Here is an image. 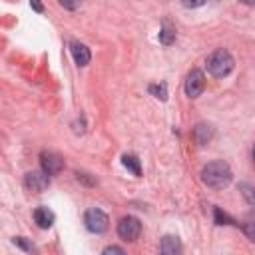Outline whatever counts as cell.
<instances>
[{
  "instance_id": "obj_24",
  "label": "cell",
  "mask_w": 255,
  "mask_h": 255,
  "mask_svg": "<svg viewBox=\"0 0 255 255\" xmlns=\"http://www.w3.org/2000/svg\"><path fill=\"white\" fill-rule=\"evenodd\" d=\"M253 161H255V145H253Z\"/></svg>"
},
{
  "instance_id": "obj_19",
  "label": "cell",
  "mask_w": 255,
  "mask_h": 255,
  "mask_svg": "<svg viewBox=\"0 0 255 255\" xmlns=\"http://www.w3.org/2000/svg\"><path fill=\"white\" fill-rule=\"evenodd\" d=\"M185 8H199V6H203L205 4V0H179Z\"/></svg>"
},
{
  "instance_id": "obj_22",
  "label": "cell",
  "mask_w": 255,
  "mask_h": 255,
  "mask_svg": "<svg viewBox=\"0 0 255 255\" xmlns=\"http://www.w3.org/2000/svg\"><path fill=\"white\" fill-rule=\"evenodd\" d=\"M30 6L40 14V12H44V8H42V4H40V0H30Z\"/></svg>"
},
{
  "instance_id": "obj_5",
  "label": "cell",
  "mask_w": 255,
  "mask_h": 255,
  "mask_svg": "<svg viewBox=\"0 0 255 255\" xmlns=\"http://www.w3.org/2000/svg\"><path fill=\"white\" fill-rule=\"evenodd\" d=\"M203 88H205V76H203V72L197 70V68L191 70L187 74V78H185V94L189 98H197V96H201Z\"/></svg>"
},
{
  "instance_id": "obj_17",
  "label": "cell",
  "mask_w": 255,
  "mask_h": 255,
  "mask_svg": "<svg viewBox=\"0 0 255 255\" xmlns=\"http://www.w3.org/2000/svg\"><path fill=\"white\" fill-rule=\"evenodd\" d=\"M149 94H153L155 98H159V100H165L167 98V90H165V84H153V86H149Z\"/></svg>"
},
{
  "instance_id": "obj_14",
  "label": "cell",
  "mask_w": 255,
  "mask_h": 255,
  "mask_svg": "<svg viewBox=\"0 0 255 255\" xmlns=\"http://www.w3.org/2000/svg\"><path fill=\"white\" fill-rule=\"evenodd\" d=\"M239 189H241V193H243L245 201H247L249 205H255V185H249V183H241V185H239Z\"/></svg>"
},
{
  "instance_id": "obj_6",
  "label": "cell",
  "mask_w": 255,
  "mask_h": 255,
  "mask_svg": "<svg viewBox=\"0 0 255 255\" xmlns=\"http://www.w3.org/2000/svg\"><path fill=\"white\" fill-rule=\"evenodd\" d=\"M24 185L34 193H40L50 185V173H46L44 169L42 171H28L24 175Z\"/></svg>"
},
{
  "instance_id": "obj_2",
  "label": "cell",
  "mask_w": 255,
  "mask_h": 255,
  "mask_svg": "<svg viewBox=\"0 0 255 255\" xmlns=\"http://www.w3.org/2000/svg\"><path fill=\"white\" fill-rule=\"evenodd\" d=\"M205 66H207V72H209L211 76H215V78H225V76L233 70L235 60H233V56H231L227 50L219 48V50H215V52H211V54L207 56Z\"/></svg>"
},
{
  "instance_id": "obj_11",
  "label": "cell",
  "mask_w": 255,
  "mask_h": 255,
  "mask_svg": "<svg viewBox=\"0 0 255 255\" xmlns=\"http://www.w3.org/2000/svg\"><path fill=\"white\" fill-rule=\"evenodd\" d=\"M211 128L209 126H205V124H197L195 126V129H193V139L199 143V145H205L209 139H211Z\"/></svg>"
},
{
  "instance_id": "obj_10",
  "label": "cell",
  "mask_w": 255,
  "mask_h": 255,
  "mask_svg": "<svg viewBox=\"0 0 255 255\" xmlns=\"http://www.w3.org/2000/svg\"><path fill=\"white\" fill-rule=\"evenodd\" d=\"M159 251L163 255H175L181 251V245H179V239L175 235H165L161 239V245H159Z\"/></svg>"
},
{
  "instance_id": "obj_15",
  "label": "cell",
  "mask_w": 255,
  "mask_h": 255,
  "mask_svg": "<svg viewBox=\"0 0 255 255\" xmlns=\"http://www.w3.org/2000/svg\"><path fill=\"white\" fill-rule=\"evenodd\" d=\"M213 215H215V223H217V225H227V223H229V225H235V221H233L225 211H221L219 207L213 209Z\"/></svg>"
},
{
  "instance_id": "obj_16",
  "label": "cell",
  "mask_w": 255,
  "mask_h": 255,
  "mask_svg": "<svg viewBox=\"0 0 255 255\" xmlns=\"http://www.w3.org/2000/svg\"><path fill=\"white\" fill-rule=\"evenodd\" d=\"M173 40H175V32H173L171 28L163 26L161 32H159V42L165 44V46H169V44H173Z\"/></svg>"
},
{
  "instance_id": "obj_7",
  "label": "cell",
  "mask_w": 255,
  "mask_h": 255,
  "mask_svg": "<svg viewBox=\"0 0 255 255\" xmlns=\"http://www.w3.org/2000/svg\"><path fill=\"white\" fill-rule=\"evenodd\" d=\"M40 165H42V169L46 173L56 175V173H60L64 169V159L54 151H42L40 153Z\"/></svg>"
},
{
  "instance_id": "obj_12",
  "label": "cell",
  "mask_w": 255,
  "mask_h": 255,
  "mask_svg": "<svg viewBox=\"0 0 255 255\" xmlns=\"http://www.w3.org/2000/svg\"><path fill=\"white\" fill-rule=\"evenodd\" d=\"M122 163H124L133 175H139V173H141V165H139V159H137L135 155H128V153H126V155L122 157Z\"/></svg>"
},
{
  "instance_id": "obj_21",
  "label": "cell",
  "mask_w": 255,
  "mask_h": 255,
  "mask_svg": "<svg viewBox=\"0 0 255 255\" xmlns=\"http://www.w3.org/2000/svg\"><path fill=\"white\" fill-rule=\"evenodd\" d=\"M104 253H106V255H110V253H120V255H124L126 251H124L122 247H116V245H110V247H106V249H104Z\"/></svg>"
},
{
  "instance_id": "obj_20",
  "label": "cell",
  "mask_w": 255,
  "mask_h": 255,
  "mask_svg": "<svg viewBox=\"0 0 255 255\" xmlns=\"http://www.w3.org/2000/svg\"><path fill=\"white\" fill-rule=\"evenodd\" d=\"M14 243H16V245H20V247H22V249H26V251H34V247H32L24 237H16V239H14Z\"/></svg>"
},
{
  "instance_id": "obj_1",
  "label": "cell",
  "mask_w": 255,
  "mask_h": 255,
  "mask_svg": "<svg viewBox=\"0 0 255 255\" xmlns=\"http://www.w3.org/2000/svg\"><path fill=\"white\" fill-rule=\"evenodd\" d=\"M231 167L225 161H211L201 169V179L211 189H223L231 183Z\"/></svg>"
},
{
  "instance_id": "obj_13",
  "label": "cell",
  "mask_w": 255,
  "mask_h": 255,
  "mask_svg": "<svg viewBox=\"0 0 255 255\" xmlns=\"http://www.w3.org/2000/svg\"><path fill=\"white\" fill-rule=\"evenodd\" d=\"M243 233L251 239V241H255V211L253 213H249L245 219H243Z\"/></svg>"
},
{
  "instance_id": "obj_4",
  "label": "cell",
  "mask_w": 255,
  "mask_h": 255,
  "mask_svg": "<svg viewBox=\"0 0 255 255\" xmlns=\"http://www.w3.org/2000/svg\"><path fill=\"white\" fill-rule=\"evenodd\" d=\"M141 233V223L137 217L133 215H126L120 219L118 223V235L124 239V241H135Z\"/></svg>"
},
{
  "instance_id": "obj_9",
  "label": "cell",
  "mask_w": 255,
  "mask_h": 255,
  "mask_svg": "<svg viewBox=\"0 0 255 255\" xmlns=\"http://www.w3.org/2000/svg\"><path fill=\"white\" fill-rule=\"evenodd\" d=\"M70 52H72L74 62H76L78 66H86V64L90 62V58H92L88 46H84V44H80V42H72V44H70Z\"/></svg>"
},
{
  "instance_id": "obj_3",
  "label": "cell",
  "mask_w": 255,
  "mask_h": 255,
  "mask_svg": "<svg viewBox=\"0 0 255 255\" xmlns=\"http://www.w3.org/2000/svg\"><path fill=\"white\" fill-rule=\"evenodd\" d=\"M84 225L92 233H104L108 229V225H110V219H108V215L102 209L92 207V209H88L84 213Z\"/></svg>"
},
{
  "instance_id": "obj_8",
  "label": "cell",
  "mask_w": 255,
  "mask_h": 255,
  "mask_svg": "<svg viewBox=\"0 0 255 255\" xmlns=\"http://www.w3.org/2000/svg\"><path fill=\"white\" fill-rule=\"evenodd\" d=\"M54 219H56V215H54L52 209H48V207H36V209H34V221H36V225H38L40 229L52 227Z\"/></svg>"
},
{
  "instance_id": "obj_18",
  "label": "cell",
  "mask_w": 255,
  "mask_h": 255,
  "mask_svg": "<svg viewBox=\"0 0 255 255\" xmlns=\"http://www.w3.org/2000/svg\"><path fill=\"white\" fill-rule=\"evenodd\" d=\"M66 10H76L80 4H82V0H58Z\"/></svg>"
},
{
  "instance_id": "obj_23",
  "label": "cell",
  "mask_w": 255,
  "mask_h": 255,
  "mask_svg": "<svg viewBox=\"0 0 255 255\" xmlns=\"http://www.w3.org/2000/svg\"><path fill=\"white\" fill-rule=\"evenodd\" d=\"M239 2H243V4H247V6H251V4H255V0H239Z\"/></svg>"
}]
</instances>
